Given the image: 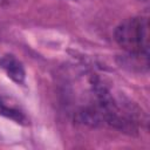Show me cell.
<instances>
[{
  "mask_svg": "<svg viewBox=\"0 0 150 150\" xmlns=\"http://www.w3.org/2000/svg\"><path fill=\"white\" fill-rule=\"evenodd\" d=\"M117 45L128 54L149 56V20L134 16L121 22L114 33Z\"/></svg>",
  "mask_w": 150,
  "mask_h": 150,
  "instance_id": "cell-1",
  "label": "cell"
},
{
  "mask_svg": "<svg viewBox=\"0 0 150 150\" xmlns=\"http://www.w3.org/2000/svg\"><path fill=\"white\" fill-rule=\"evenodd\" d=\"M0 67L5 70L7 76L16 84H25L26 71L22 63L11 54H7L0 59Z\"/></svg>",
  "mask_w": 150,
  "mask_h": 150,
  "instance_id": "cell-2",
  "label": "cell"
},
{
  "mask_svg": "<svg viewBox=\"0 0 150 150\" xmlns=\"http://www.w3.org/2000/svg\"><path fill=\"white\" fill-rule=\"evenodd\" d=\"M0 115L5 116L7 118H11L19 124H27V122H28L27 116L20 108L8 104L7 102L2 101L1 98H0Z\"/></svg>",
  "mask_w": 150,
  "mask_h": 150,
  "instance_id": "cell-3",
  "label": "cell"
},
{
  "mask_svg": "<svg viewBox=\"0 0 150 150\" xmlns=\"http://www.w3.org/2000/svg\"><path fill=\"white\" fill-rule=\"evenodd\" d=\"M141 1H145V2H146V1H149V0H141Z\"/></svg>",
  "mask_w": 150,
  "mask_h": 150,
  "instance_id": "cell-4",
  "label": "cell"
}]
</instances>
